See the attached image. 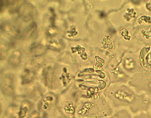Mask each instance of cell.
Instances as JSON below:
<instances>
[{"instance_id":"6da1fadb","label":"cell","mask_w":151,"mask_h":118,"mask_svg":"<svg viewBox=\"0 0 151 118\" xmlns=\"http://www.w3.org/2000/svg\"><path fill=\"white\" fill-rule=\"evenodd\" d=\"M17 13L23 20L28 22L36 17L37 12L35 7L31 3L24 1L19 6Z\"/></svg>"},{"instance_id":"7a4b0ae2","label":"cell","mask_w":151,"mask_h":118,"mask_svg":"<svg viewBox=\"0 0 151 118\" xmlns=\"http://www.w3.org/2000/svg\"><path fill=\"white\" fill-rule=\"evenodd\" d=\"M1 29L4 34L9 37L16 38L20 36L19 28L10 23H3L1 25Z\"/></svg>"},{"instance_id":"3957f363","label":"cell","mask_w":151,"mask_h":118,"mask_svg":"<svg viewBox=\"0 0 151 118\" xmlns=\"http://www.w3.org/2000/svg\"><path fill=\"white\" fill-rule=\"evenodd\" d=\"M13 76L12 75H8L5 77L2 82V88L6 94L11 95L13 93Z\"/></svg>"},{"instance_id":"277c9868","label":"cell","mask_w":151,"mask_h":118,"mask_svg":"<svg viewBox=\"0 0 151 118\" xmlns=\"http://www.w3.org/2000/svg\"><path fill=\"white\" fill-rule=\"evenodd\" d=\"M37 25L35 22H32L24 30L22 36L24 38L28 39L34 36L37 31Z\"/></svg>"},{"instance_id":"5b68a950","label":"cell","mask_w":151,"mask_h":118,"mask_svg":"<svg viewBox=\"0 0 151 118\" xmlns=\"http://www.w3.org/2000/svg\"><path fill=\"white\" fill-rule=\"evenodd\" d=\"M22 58V53L19 50L13 51L9 60V63L11 66H17L20 64Z\"/></svg>"},{"instance_id":"8992f818","label":"cell","mask_w":151,"mask_h":118,"mask_svg":"<svg viewBox=\"0 0 151 118\" xmlns=\"http://www.w3.org/2000/svg\"><path fill=\"white\" fill-rule=\"evenodd\" d=\"M115 96L116 98L121 100L129 102H132L134 99V97L132 95L122 91H117L115 94Z\"/></svg>"},{"instance_id":"52a82bcc","label":"cell","mask_w":151,"mask_h":118,"mask_svg":"<svg viewBox=\"0 0 151 118\" xmlns=\"http://www.w3.org/2000/svg\"><path fill=\"white\" fill-rule=\"evenodd\" d=\"M34 76V72L30 70H26L22 76V82L25 84L29 83L32 81Z\"/></svg>"},{"instance_id":"ba28073f","label":"cell","mask_w":151,"mask_h":118,"mask_svg":"<svg viewBox=\"0 0 151 118\" xmlns=\"http://www.w3.org/2000/svg\"><path fill=\"white\" fill-rule=\"evenodd\" d=\"M31 50L34 54H39L44 52L45 48L41 45L34 44L32 45Z\"/></svg>"},{"instance_id":"9c48e42d","label":"cell","mask_w":151,"mask_h":118,"mask_svg":"<svg viewBox=\"0 0 151 118\" xmlns=\"http://www.w3.org/2000/svg\"><path fill=\"white\" fill-rule=\"evenodd\" d=\"M53 101V99L51 97H48L45 98L43 102V109L44 110L48 109L52 105Z\"/></svg>"},{"instance_id":"30bf717a","label":"cell","mask_w":151,"mask_h":118,"mask_svg":"<svg viewBox=\"0 0 151 118\" xmlns=\"http://www.w3.org/2000/svg\"><path fill=\"white\" fill-rule=\"evenodd\" d=\"M8 46L4 43H1V58H5L8 51Z\"/></svg>"},{"instance_id":"8fae6325","label":"cell","mask_w":151,"mask_h":118,"mask_svg":"<svg viewBox=\"0 0 151 118\" xmlns=\"http://www.w3.org/2000/svg\"><path fill=\"white\" fill-rule=\"evenodd\" d=\"M28 111V107L25 105H22L19 112V118H25L27 115Z\"/></svg>"},{"instance_id":"7c38bea8","label":"cell","mask_w":151,"mask_h":118,"mask_svg":"<svg viewBox=\"0 0 151 118\" xmlns=\"http://www.w3.org/2000/svg\"><path fill=\"white\" fill-rule=\"evenodd\" d=\"M117 118V117H114V118Z\"/></svg>"}]
</instances>
